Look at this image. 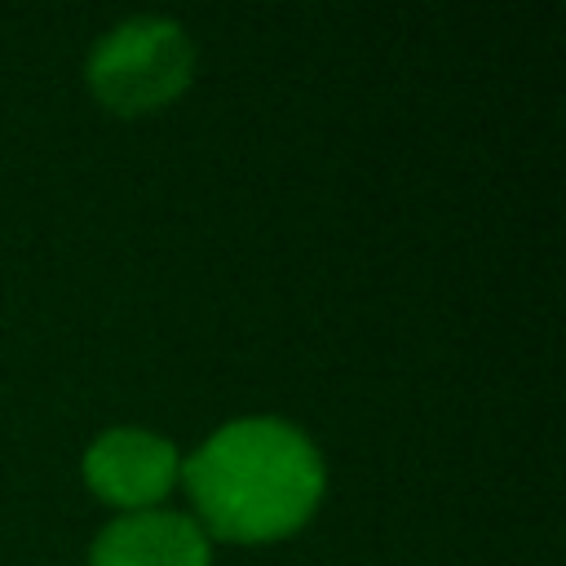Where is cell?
<instances>
[{
    "mask_svg": "<svg viewBox=\"0 0 566 566\" xmlns=\"http://www.w3.org/2000/svg\"><path fill=\"white\" fill-rule=\"evenodd\" d=\"M93 566H208V535L186 513L137 509L93 539Z\"/></svg>",
    "mask_w": 566,
    "mask_h": 566,
    "instance_id": "4",
    "label": "cell"
},
{
    "mask_svg": "<svg viewBox=\"0 0 566 566\" xmlns=\"http://www.w3.org/2000/svg\"><path fill=\"white\" fill-rule=\"evenodd\" d=\"M181 464H177V447L150 429H106L102 438H93V447L84 451V478L88 486L124 509H150L155 500L168 495V486L177 482Z\"/></svg>",
    "mask_w": 566,
    "mask_h": 566,
    "instance_id": "3",
    "label": "cell"
},
{
    "mask_svg": "<svg viewBox=\"0 0 566 566\" xmlns=\"http://www.w3.org/2000/svg\"><path fill=\"white\" fill-rule=\"evenodd\" d=\"M181 478L208 531L226 539H274L296 531L323 495V460L314 442L274 416L221 424Z\"/></svg>",
    "mask_w": 566,
    "mask_h": 566,
    "instance_id": "1",
    "label": "cell"
},
{
    "mask_svg": "<svg viewBox=\"0 0 566 566\" xmlns=\"http://www.w3.org/2000/svg\"><path fill=\"white\" fill-rule=\"evenodd\" d=\"M195 49L172 18H128L88 57V84L111 111H155L190 84Z\"/></svg>",
    "mask_w": 566,
    "mask_h": 566,
    "instance_id": "2",
    "label": "cell"
}]
</instances>
